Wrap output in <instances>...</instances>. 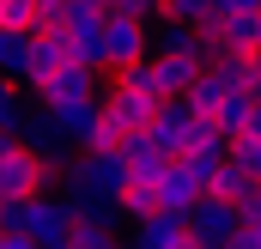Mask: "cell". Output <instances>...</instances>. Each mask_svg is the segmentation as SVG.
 <instances>
[{"instance_id":"cell-1","label":"cell","mask_w":261,"mask_h":249,"mask_svg":"<svg viewBox=\"0 0 261 249\" xmlns=\"http://www.w3.org/2000/svg\"><path fill=\"white\" fill-rule=\"evenodd\" d=\"M49 188H61V177H55L37 152H24L12 134H0V194H6V201H37V194H49Z\"/></svg>"},{"instance_id":"cell-2","label":"cell","mask_w":261,"mask_h":249,"mask_svg":"<svg viewBox=\"0 0 261 249\" xmlns=\"http://www.w3.org/2000/svg\"><path fill=\"white\" fill-rule=\"evenodd\" d=\"M146 43H152V61H182L206 73V67L219 61V49H213V37L195 31V24H176V18H152L146 24Z\"/></svg>"},{"instance_id":"cell-3","label":"cell","mask_w":261,"mask_h":249,"mask_svg":"<svg viewBox=\"0 0 261 249\" xmlns=\"http://www.w3.org/2000/svg\"><path fill=\"white\" fill-rule=\"evenodd\" d=\"M67 183H79L85 194H103V201H122V194H128V164H122V146H85V152H73Z\"/></svg>"},{"instance_id":"cell-4","label":"cell","mask_w":261,"mask_h":249,"mask_svg":"<svg viewBox=\"0 0 261 249\" xmlns=\"http://www.w3.org/2000/svg\"><path fill=\"white\" fill-rule=\"evenodd\" d=\"M182 225H189V237H195L200 249H231V237L243 231L237 207H231V201H213V194H200L195 207L182 213Z\"/></svg>"},{"instance_id":"cell-5","label":"cell","mask_w":261,"mask_h":249,"mask_svg":"<svg viewBox=\"0 0 261 249\" xmlns=\"http://www.w3.org/2000/svg\"><path fill=\"white\" fill-rule=\"evenodd\" d=\"M103 55H110V73H122V67H140L146 55H152V43H146V18L103 12Z\"/></svg>"},{"instance_id":"cell-6","label":"cell","mask_w":261,"mask_h":249,"mask_svg":"<svg viewBox=\"0 0 261 249\" xmlns=\"http://www.w3.org/2000/svg\"><path fill=\"white\" fill-rule=\"evenodd\" d=\"M49 122L61 134L73 152H85V146H97V134H103V97H73V104H55L49 110Z\"/></svg>"},{"instance_id":"cell-7","label":"cell","mask_w":261,"mask_h":249,"mask_svg":"<svg viewBox=\"0 0 261 249\" xmlns=\"http://www.w3.org/2000/svg\"><path fill=\"white\" fill-rule=\"evenodd\" d=\"M103 85H110L103 73H91V67H79V61H67L61 73H49L31 97H37L43 110H55V104H73V97H103Z\"/></svg>"},{"instance_id":"cell-8","label":"cell","mask_w":261,"mask_h":249,"mask_svg":"<svg viewBox=\"0 0 261 249\" xmlns=\"http://www.w3.org/2000/svg\"><path fill=\"white\" fill-rule=\"evenodd\" d=\"M195 122H200V116H195V104H189V97H164L146 134H152V140H158L170 158H182V152H189V134H195Z\"/></svg>"},{"instance_id":"cell-9","label":"cell","mask_w":261,"mask_h":249,"mask_svg":"<svg viewBox=\"0 0 261 249\" xmlns=\"http://www.w3.org/2000/svg\"><path fill=\"white\" fill-rule=\"evenodd\" d=\"M122 164H128V183H146V188H158L164 183V170L176 164L152 134H134V140H122Z\"/></svg>"},{"instance_id":"cell-10","label":"cell","mask_w":261,"mask_h":249,"mask_svg":"<svg viewBox=\"0 0 261 249\" xmlns=\"http://www.w3.org/2000/svg\"><path fill=\"white\" fill-rule=\"evenodd\" d=\"M73 61V49H67V37L61 31H31V85L24 91H37L49 73H61V67Z\"/></svg>"},{"instance_id":"cell-11","label":"cell","mask_w":261,"mask_h":249,"mask_svg":"<svg viewBox=\"0 0 261 249\" xmlns=\"http://www.w3.org/2000/svg\"><path fill=\"white\" fill-rule=\"evenodd\" d=\"M0 79L31 85V31H0Z\"/></svg>"},{"instance_id":"cell-12","label":"cell","mask_w":261,"mask_h":249,"mask_svg":"<svg viewBox=\"0 0 261 249\" xmlns=\"http://www.w3.org/2000/svg\"><path fill=\"white\" fill-rule=\"evenodd\" d=\"M231 91H237V85H231L219 67H206L195 85H189V104H195V116H219V110L231 104Z\"/></svg>"},{"instance_id":"cell-13","label":"cell","mask_w":261,"mask_h":249,"mask_svg":"<svg viewBox=\"0 0 261 249\" xmlns=\"http://www.w3.org/2000/svg\"><path fill=\"white\" fill-rule=\"evenodd\" d=\"M195 201H200V188H195V177L182 170V158H176V164L164 170V183H158V207H164V213H189Z\"/></svg>"},{"instance_id":"cell-14","label":"cell","mask_w":261,"mask_h":249,"mask_svg":"<svg viewBox=\"0 0 261 249\" xmlns=\"http://www.w3.org/2000/svg\"><path fill=\"white\" fill-rule=\"evenodd\" d=\"M255 110H261L255 91H231V104H225L213 122H219V134H225V140H243V134H249V122H255Z\"/></svg>"},{"instance_id":"cell-15","label":"cell","mask_w":261,"mask_h":249,"mask_svg":"<svg viewBox=\"0 0 261 249\" xmlns=\"http://www.w3.org/2000/svg\"><path fill=\"white\" fill-rule=\"evenodd\" d=\"M255 188H261V183L249 177V170H243V164H237V158H225L206 194H213V201H231V207H237V201H243V194H255Z\"/></svg>"},{"instance_id":"cell-16","label":"cell","mask_w":261,"mask_h":249,"mask_svg":"<svg viewBox=\"0 0 261 249\" xmlns=\"http://www.w3.org/2000/svg\"><path fill=\"white\" fill-rule=\"evenodd\" d=\"M110 85H122V91H134V97H152V104H164V85H158V67H152V55H146L140 67L110 73Z\"/></svg>"},{"instance_id":"cell-17","label":"cell","mask_w":261,"mask_h":249,"mask_svg":"<svg viewBox=\"0 0 261 249\" xmlns=\"http://www.w3.org/2000/svg\"><path fill=\"white\" fill-rule=\"evenodd\" d=\"M24 116H31V97H24V85H6V79H0V134H12V140H18Z\"/></svg>"},{"instance_id":"cell-18","label":"cell","mask_w":261,"mask_h":249,"mask_svg":"<svg viewBox=\"0 0 261 249\" xmlns=\"http://www.w3.org/2000/svg\"><path fill=\"white\" fill-rule=\"evenodd\" d=\"M164 18L195 24V31H213V24H219V6H213V0H164Z\"/></svg>"},{"instance_id":"cell-19","label":"cell","mask_w":261,"mask_h":249,"mask_svg":"<svg viewBox=\"0 0 261 249\" xmlns=\"http://www.w3.org/2000/svg\"><path fill=\"white\" fill-rule=\"evenodd\" d=\"M67 249H128V237H122L116 225H73Z\"/></svg>"},{"instance_id":"cell-20","label":"cell","mask_w":261,"mask_h":249,"mask_svg":"<svg viewBox=\"0 0 261 249\" xmlns=\"http://www.w3.org/2000/svg\"><path fill=\"white\" fill-rule=\"evenodd\" d=\"M189 152H206V158H225V152H231V140L219 134V122H213V116H200V122H195V134H189Z\"/></svg>"},{"instance_id":"cell-21","label":"cell","mask_w":261,"mask_h":249,"mask_svg":"<svg viewBox=\"0 0 261 249\" xmlns=\"http://www.w3.org/2000/svg\"><path fill=\"white\" fill-rule=\"evenodd\" d=\"M122 213H128V219H152V213H164V207H158V188L128 183V194H122Z\"/></svg>"},{"instance_id":"cell-22","label":"cell","mask_w":261,"mask_h":249,"mask_svg":"<svg viewBox=\"0 0 261 249\" xmlns=\"http://www.w3.org/2000/svg\"><path fill=\"white\" fill-rule=\"evenodd\" d=\"M0 31H37V0H6L0 6Z\"/></svg>"},{"instance_id":"cell-23","label":"cell","mask_w":261,"mask_h":249,"mask_svg":"<svg viewBox=\"0 0 261 249\" xmlns=\"http://www.w3.org/2000/svg\"><path fill=\"white\" fill-rule=\"evenodd\" d=\"M103 12H128V18H164V0H103Z\"/></svg>"},{"instance_id":"cell-24","label":"cell","mask_w":261,"mask_h":249,"mask_svg":"<svg viewBox=\"0 0 261 249\" xmlns=\"http://www.w3.org/2000/svg\"><path fill=\"white\" fill-rule=\"evenodd\" d=\"M231 158H237V164L261 183V140H231Z\"/></svg>"},{"instance_id":"cell-25","label":"cell","mask_w":261,"mask_h":249,"mask_svg":"<svg viewBox=\"0 0 261 249\" xmlns=\"http://www.w3.org/2000/svg\"><path fill=\"white\" fill-rule=\"evenodd\" d=\"M219 18H243V12H261V0H213Z\"/></svg>"},{"instance_id":"cell-26","label":"cell","mask_w":261,"mask_h":249,"mask_svg":"<svg viewBox=\"0 0 261 249\" xmlns=\"http://www.w3.org/2000/svg\"><path fill=\"white\" fill-rule=\"evenodd\" d=\"M231 249H261V231H255V225H243V231L231 237Z\"/></svg>"},{"instance_id":"cell-27","label":"cell","mask_w":261,"mask_h":249,"mask_svg":"<svg viewBox=\"0 0 261 249\" xmlns=\"http://www.w3.org/2000/svg\"><path fill=\"white\" fill-rule=\"evenodd\" d=\"M0 249H37L31 237H0Z\"/></svg>"},{"instance_id":"cell-28","label":"cell","mask_w":261,"mask_h":249,"mask_svg":"<svg viewBox=\"0 0 261 249\" xmlns=\"http://www.w3.org/2000/svg\"><path fill=\"white\" fill-rule=\"evenodd\" d=\"M73 6H91V12H103V0H73Z\"/></svg>"},{"instance_id":"cell-29","label":"cell","mask_w":261,"mask_h":249,"mask_svg":"<svg viewBox=\"0 0 261 249\" xmlns=\"http://www.w3.org/2000/svg\"><path fill=\"white\" fill-rule=\"evenodd\" d=\"M255 104H261V73H255Z\"/></svg>"},{"instance_id":"cell-30","label":"cell","mask_w":261,"mask_h":249,"mask_svg":"<svg viewBox=\"0 0 261 249\" xmlns=\"http://www.w3.org/2000/svg\"><path fill=\"white\" fill-rule=\"evenodd\" d=\"M0 207H6V194H0Z\"/></svg>"},{"instance_id":"cell-31","label":"cell","mask_w":261,"mask_h":249,"mask_svg":"<svg viewBox=\"0 0 261 249\" xmlns=\"http://www.w3.org/2000/svg\"><path fill=\"white\" fill-rule=\"evenodd\" d=\"M0 6H6V0H0Z\"/></svg>"},{"instance_id":"cell-32","label":"cell","mask_w":261,"mask_h":249,"mask_svg":"<svg viewBox=\"0 0 261 249\" xmlns=\"http://www.w3.org/2000/svg\"><path fill=\"white\" fill-rule=\"evenodd\" d=\"M0 237H6V231H0Z\"/></svg>"}]
</instances>
